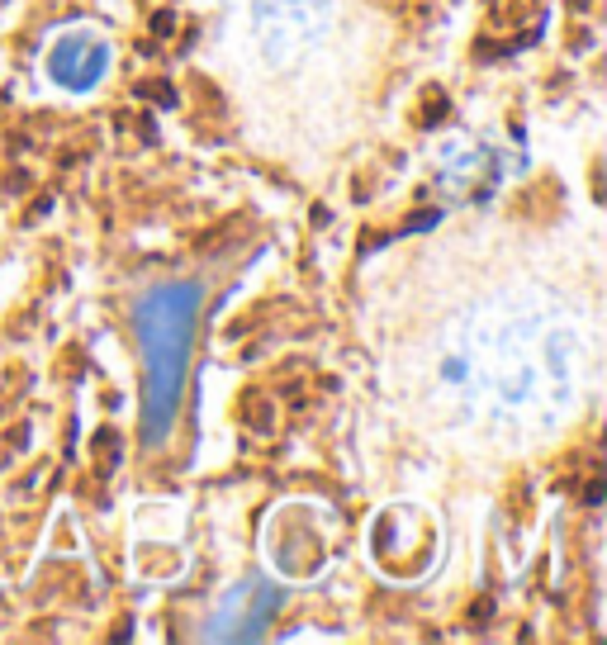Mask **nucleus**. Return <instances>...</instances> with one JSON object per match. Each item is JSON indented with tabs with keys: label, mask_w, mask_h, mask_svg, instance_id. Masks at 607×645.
I'll use <instances>...</instances> for the list:
<instances>
[{
	"label": "nucleus",
	"mask_w": 607,
	"mask_h": 645,
	"mask_svg": "<svg viewBox=\"0 0 607 645\" xmlns=\"http://www.w3.org/2000/svg\"><path fill=\"white\" fill-rule=\"evenodd\" d=\"M200 314V285L176 280L147 290L133 309L138 351H143V441L161 446L176 423L180 394H185V365H190V337Z\"/></svg>",
	"instance_id": "f257e3e1"
},
{
	"label": "nucleus",
	"mask_w": 607,
	"mask_h": 645,
	"mask_svg": "<svg viewBox=\"0 0 607 645\" xmlns=\"http://www.w3.org/2000/svg\"><path fill=\"white\" fill-rule=\"evenodd\" d=\"M275 607H280V593H275V588L247 583V588H238V593L228 598V607L219 612V627H209V636L252 641V636H261V627H266V617H271Z\"/></svg>",
	"instance_id": "f03ea898"
},
{
	"label": "nucleus",
	"mask_w": 607,
	"mask_h": 645,
	"mask_svg": "<svg viewBox=\"0 0 607 645\" xmlns=\"http://www.w3.org/2000/svg\"><path fill=\"white\" fill-rule=\"evenodd\" d=\"M105 47L96 43V38H62L57 43V52L48 57V72H52V81H62L67 91H91L100 76H105Z\"/></svg>",
	"instance_id": "7ed1b4c3"
}]
</instances>
